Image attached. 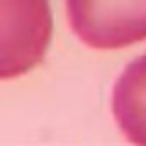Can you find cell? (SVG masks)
Wrapping results in <instances>:
<instances>
[{"label":"cell","mask_w":146,"mask_h":146,"mask_svg":"<svg viewBox=\"0 0 146 146\" xmlns=\"http://www.w3.org/2000/svg\"><path fill=\"white\" fill-rule=\"evenodd\" d=\"M74 36L94 50H120L146 40V0H66Z\"/></svg>","instance_id":"obj_2"},{"label":"cell","mask_w":146,"mask_h":146,"mask_svg":"<svg viewBox=\"0 0 146 146\" xmlns=\"http://www.w3.org/2000/svg\"><path fill=\"white\" fill-rule=\"evenodd\" d=\"M110 106L122 136L132 144L146 146V54L134 58L120 72Z\"/></svg>","instance_id":"obj_3"},{"label":"cell","mask_w":146,"mask_h":146,"mask_svg":"<svg viewBox=\"0 0 146 146\" xmlns=\"http://www.w3.org/2000/svg\"><path fill=\"white\" fill-rule=\"evenodd\" d=\"M50 0H0V82L34 70L52 40Z\"/></svg>","instance_id":"obj_1"}]
</instances>
